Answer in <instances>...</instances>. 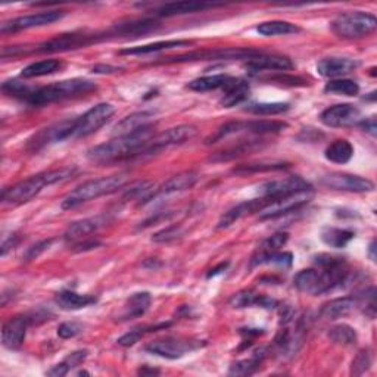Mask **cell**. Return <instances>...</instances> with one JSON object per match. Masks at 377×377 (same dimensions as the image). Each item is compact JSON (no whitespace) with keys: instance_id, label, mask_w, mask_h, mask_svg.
<instances>
[{"instance_id":"37","label":"cell","mask_w":377,"mask_h":377,"mask_svg":"<svg viewBox=\"0 0 377 377\" xmlns=\"http://www.w3.org/2000/svg\"><path fill=\"white\" fill-rule=\"evenodd\" d=\"M257 31L264 37H277V36H289L300 33L301 29L288 21H268L263 22L257 27Z\"/></svg>"},{"instance_id":"31","label":"cell","mask_w":377,"mask_h":377,"mask_svg":"<svg viewBox=\"0 0 377 377\" xmlns=\"http://www.w3.org/2000/svg\"><path fill=\"white\" fill-rule=\"evenodd\" d=\"M154 115L151 112H134L128 117H126L124 119H121L119 123L114 127V136L119 138V136H126V134H131L134 131H138L146 126H151L149 121Z\"/></svg>"},{"instance_id":"40","label":"cell","mask_w":377,"mask_h":377,"mask_svg":"<svg viewBox=\"0 0 377 377\" xmlns=\"http://www.w3.org/2000/svg\"><path fill=\"white\" fill-rule=\"evenodd\" d=\"M289 103L283 102H252L244 108V111L253 115H279L289 111Z\"/></svg>"},{"instance_id":"26","label":"cell","mask_w":377,"mask_h":377,"mask_svg":"<svg viewBox=\"0 0 377 377\" xmlns=\"http://www.w3.org/2000/svg\"><path fill=\"white\" fill-rule=\"evenodd\" d=\"M159 27V22L155 20H139V21H128V22H119L114 25L112 29L106 33V36H142L146 33L155 31Z\"/></svg>"},{"instance_id":"52","label":"cell","mask_w":377,"mask_h":377,"mask_svg":"<svg viewBox=\"0 0 377 377\" xmlns=\"http://www.w3.org/2000/svg\"><path fill=\"white\" fill-rule=\"evenodd\" d=\"M18 242H20V236L15 235V233L9 235V237L5 236L3 240H2V248H0V253H2V257H5V255H6L10 249L15 248V246L18 245Z\"/></svg>"},{"instance_id":"23","label":"cell","mask_w":377,"mask_h":377,"mask_svg":"<svg viewBox=\"0 0 377 377\" xmlns=\"http://www.w3.org/2000/svg\"><path fill=\"white\" fill-rule=\"evenodd\" d=\"M230 305L233 308H237V309L252 308V306L274 309L279 305V302L274 298H270V296L260 295L253 290H242V292L236 293L230 300Z\"/></svg>"},{"instance_id":"10","label":"cell","mask_w":377,"mask_h":377,"mask_svg":"<svg viewBox=\"0 0 377 377\" xmlns=\"http://www.w3.org/2000/svg\"><path fill=\"white\" fill-rule=\"evenodd\" d=\"M196 133H198L196 127L191 124H182L177 127L168 128L161 134H156V136H154L149 142H147L140 155H154L163 149H167V147L183 145L193 139L196 136Z\"/></svg>"},{"instance_id":"25","label":"cell","mask_w":377,"mask_h":377,"mask_svg":"<svg viewBox=\"0 0 377 377\" xmlns=\"http://www.w3.org/2000/svg\"><path fill=\"white\" fill-rule=\"evenodd\" d=\"M268 202L267 198H261V199H253V200H245L242 202V204L236 205L235 208L228 209L219 223V228H226L228 226H232L233 223H236L237 220L246 217L249 214L258 212L265 204Z\"/></svg>"},{"instance_id":"17","label":"cell","mask_w":377,"mask_h":377,"mask_svg":"<svg viewBox=\"0 0 377 377\" xmlns=\"http://www.w3.org/2000/svg\"><path fill=\"white\" fill-rule=\"evenodd\" d=\"M245 68L249 74L258 75L261 71H280L286 73L293 70V62L288 57L280 55H265V53H260V55L253 57L246 61Z\"/></svg>"},{"instance_id":"7","label":"cell","mask_w":377,"mask_h":377,"mask_svg":"<svg viewBox=\"0 0 377 377\" xmlns=\"http://www.w3.org/2000/svg\"><path fill=\"white\" fill-rule=\"evenodd\" d=\"M314 198V188H305V191L279 196V198H267L268 202L258 211L260 220H276L281 215L292 214L295 211L305 207L309 200Z\"/></svg>"},{"instance_id":"28","label":"cell","mask_w":377,"mask_h":377,"mask_svg":"<svg viewBox=\"0 0 377 377\" xmlns=\"http://www.w3.org/2000/svg\"><path fill=\"white\" fill-rule=\"evenodd\" d=\"M55 302L65 311H75V309L96 304L98 298L93 295H80L73 290H62L55 296Z\"/></svg>"},{"instance_id":"1","label":"cell","mask_w":377,"mask_h":377,"mask_svg":"<svg viewBox=\"0 0 377 377\" xmlns=\"http://www.w3.org/2000/svg\"><path fill=\"white\" fill-rule=\"evenodd\" d=\"M152 138V126H146L131 134H126V136H119L111 142L91 147L87 152V158L98 164H111L130 159L133 156H140L143 147Z\"/></svg>"},{"instance_id":"8","label":"cell","mask_w":377,"mask_h":377,"mask_svg":"<svg viewBox=\"0 0 377 377\" xmlns=\"http://www.w3.org/2000/svg\"><path fill=\"white\" fill-rule=\"evenodd\" d=\"M115 114V108L111 103H99L93 106L86 114L74 119L71 130V139L87 138L102 128Z\"/></svg>"},{"instance_id":"21","label":"cell","mask_w":377,"mask_h":377,"mask_svg":"<svg viewBox=\"0 0 377 377\" xmlns=\"http://www.w3.org/2000/svg\"><path fill=\"white\" fill-rule=\"evenodd\" d=\"M360 66V62L349 58H326L317 64L320 75L327 78H338L351 74Z\"/></svg>"},{"instance_id":"9","label":"cell","mask_w":377,"mask_h":377,"mask_svg":"<svg viewBox=\"0 0 377 377\" xmlns=\"http://www.w3.org/2000/svg\"><path fill=\"white\" fill-rule=\"evenodd\" d=\"M105 34H87V33H68V34H61L53 37L47 42L38 45L34 52L40 53H57V52H68V50H75L82 49L86 46H90L93 43H98L101 40L106 38Z\"/></svg>"},{"instance_id":"6","label":"cell","mask_w":377,"mask_h":377,"mask_svg":"<svg viewBox=\"0 0 377 377\" xmlns=\"http://www.w3.org/2000/svg\"><path fill=\"white\" fill-rule=\"evenodd\" d=\"M288 128V124L283 121H265V119H257V121H232L221 126L214 136L207 139V145L217 143L223 140L224 138L233 136V134H257V136H263V134H277L283 130Z\"/></svg>"},{"instance_id":"42","label":"cell","mask_w":377,"mask_h":377,"mask_svg":"<svg viewBox=\"0 0 377 377\" xmlns=\"http://www.w3.org/2000/svg\"><path fill=\"white\" fill-rule=\"evenodd\" d=\"M326 93L333 94H342V96H357L360 93V86L354 80L349 78H338L330 80V82L325 86Z\"/></svg>"},{"instance_id":"57","label":"cell","mask_w":377,"mask_h":377,"mask_svg":"<svg viewBox=\"0 0 377 377\" xmlns=\"http://www.w3.org/2000/svg\"><path fill=\"white\" fill-rule=\"evenodd\" d=\"M374 251H376V242H371L370 244V248H369V257L373 263H376V255H374Z\"/></svg>"},{"instance_id":"3","label":"cell","mask_w":377,"mask_h":377,"mask_svg":"<svg viewBox=\"0 0 377 377\" xmlns=\"http://www.w3.org/2000/svg\"><path fill=\"white\" fill-rule=\"evenodd\" d=\"M128 182L126 174H117V176L101 177L96 180H90L75 187L71 193L66 195L62 200V209H73L82 204H86L89 200L98 199L105 195H111L124 187Z\"/></svg>"},{"instance_id":"38","label":"cell","mask_w":377,"mask_h":377,"mask_svg":"<svg viewBox=\"0 0 377 377\" xmlns=\"http://www.w3.org/2000/svg\"><path fill=\"white\" fill-rule=\"evenodd\" d=\"M293 263V257L290 252H270V253H258L255 252V255L251 260V267H258V265H279L283 268H289Z\"/></svg>"},{"instance_id":"44","label":"cell","mask_w":377,"mask_h":377,"mask_svg":"<svg viewBox=\"0 0 377 377\" xmlns=\"http://www.w3.org/2000/svg\"><path fill=\"white\" fill-rule=\"evenodd\" d=\"M261 146V142L258 140H248V142H242L240 145L232 147V149H227L224 152H220L215 155L214 158H211L212 161H230L236 156H240V155H244V154H248L253 149H257V147Z\"/></svg>"},{"instance_id":"22","label":"cell","mask_w":377,"mask_h":377,"mask_svg":"<svg viewBox=\"0 0 377 377\" xmlns=\"http://www.w3.org/2000/svg\"><path fill=\"white\" fill-rule=\"evenodd\" d=\"M223 3H208V2H174L165 3L156 9V15L159 17H176V15H186V13L193 12H204L208 9L220 8Z\"/></svg>"},{"instance_id":"15","label":"cell","mask_w":377,"mask_h":377,"mask_svg":"<svg viewBox=\"0 0 377 377\" xmlns=\"http://www.w3.org/2000/svg\"><path fill=\"white\" fill-rule=\"evenodd\" d=\"M64 15H65V12L62 10H47V12L33 13V15L20 17V18L2 24V29L0 30H2L3 34H12V33H18L22 30L37 29V27H45V25L57 22L62 20Z\"/></svg>"},{"instance_id":"33","label":"cell","mask_w":377,"mask_h":377,"mask_svg":"<svg viewBox=\"0 0 377 377\" xmlns=\"http://www.w3.org/2000/svg\"><path fill=\"white\" fill-rule=\"evenodd\" d=\"M354 237H355V233L353 230H348V228L326 226V227H323V230H321L323 244L334 249L345 248Z\"/></svg>"},{"instance_id":"55","label":"cell","mask_w":377,"mask_h":377,"mask_svg":"<svg viewBox=\"0 0 377 377\" xmlns=\"http://www.w3.org/2000/svg\"><path fill=\"white\" fill-rule=\"evenodd\" d=\"M139 374L142 376H154V374H159V370H155V369H149V367H142L139 371Z\"/></svg>"},{"instance_id":"20","label":"cell","mask_w":377,"mask_h":377,"mask_svg":"<svg viewBox=\"0 0 377 377\" xmlns=\"http://www.w3.org/2000/svg\"><path fill=\"white\" fill-rule=\"evenodd\" d=\"M199 180V174L195 171H184L177 174V176L171 177L170 180H167L163 186H161L156 192H154L149 198L151 199H158L161 196H170V195H176L184 191H188V188H192L196 182Z\"/></svg>"},{"instance_id":"32","label":"cell","mask_w":377,"mask_h":377,"mask_svg":"<svg viewBox=\"0 0 377 377\" xmlns=\"http://www.w3.org/2000/svg\"><path fill=\"white\" fill-rule=\"evenodd\" d=\"M191 45H193L192 40H167V42H156L151 45L127 47V49L119 50V55H147V53H155V52L176 49V47H186Z\"/></svg>"},{"instance_id":"24","label":"cell","mask_w":377,"mask_h":377,"mask_svg":"<svg viewBox=\"0 0 377 377\" xmlns=\"http://www.w3.org/2000/svg\"><path fill=\"white\" fill-rule=\"evenodd\" d=\"M357 306H358V301L355 296H343V298L333 300L327 302L326 305H323V308L320 309V316L325 320L334 321L338 318L349 316Z\"/></svg>"},{"instance_id":"49","label":"cell","mask_w":377,"mask_h":377,"mask_svg":"<svg viewBox=\"0 0 377 377\" xmlns=\"http://www.w3.org/2000/svg\"><path fill=\"white\" fill-rule=\"evenodd\" d=\"M182 236V227L180 226H171L163 232H158L156 235L152 236V242L156 244H168V242L176 240Z\"/></svg>"},{"instance_id":"51","label":"cell","mask_w":377,"mask_h":377,"mask_svg":"<svg viewBox=\"0 0 377 377\" xmlns=\"http://www.w3.org/2000/svg\"><path fill=\"white\" fill-rule=\"evenodd\" d=\"M52 244H53V239H47V240L38 242V244H36V245H33L31 248L27 249V252L24 253V257H22L24 261H25V263H30V261L38 258L40 255H42L43 252H46V251L50 248Z\"/></svg>"},{"instance_id":"36","label":"cell","mask_w":377,"mask_h":377,"mask_svg":"<svg viewBox=\"0 0 377 377\" xmlns=\"http://www.w3.org/2000/svg\"><path fill=\"white\" fill-rule=\"evenodd\" d=\"M62 68V62L58 59H45L33 62L29 66H25L21 73L22 78H36V77H45L55 74Z\"/></svg>"},{"instance_id":"29","label":"cell","mask_w":377,"mask_h":377,"mask_svg":"<svg viewBox=\"0 0 377 377\" xmlns=\"http://www.w3.org/2000/svg\"><path fill=\"white\" fill-rule=\"evenodd\" d=\"M251 93V87L244 80L235 78L233 82L224 89V94L220 101L221 106L224 108H233L236 105L244 103Z\"/></svg>"},{"instance_id":"35","label":"cell","mask_w":377,"mask_h":377,"mask_svg":"<svg viewBox=\"0 0 377 377\" xmlns=\"http://www.w3.org/2000/svg\"><path fill=\"white\" fill-rule=\"evenodd\" d=\"M325 156L330 163L346 164L354 156V146L348 140H334L327 146Z\"/></svg>"},{"instance_id":"13","label":"cell","mask_w":377,"mask_h":377,"mask_svg":"<svg viewBox=\"0 0 377 377\" xmlns=\"http://www.w3.org/2000/svg\"><path fill=\"white\" fill-rule=\"evenodd\" d=\"M321 183L326 187L349 193H369L374 191V183L369 179L354 176L346 172H330L321 177Z\"/></svg>"},{"instance_id":"41","label":"cell","mask_w":377,"mask_h":377,"mask_svg":"<svg viewBox=\"0 0 377 377\" xmlns=\"http://www.w3.org/2000/svg\"><path fill=\"white\" fill-rule=\"evenodd\" d=\"M329 339L336 343V345H341V346H353L357 343V332L354 327L348 326V325H336L333 326L329 333Z\"/></svg>"},{"instance_id":"39","label":"cell","mask_w":377,"mask_h":377,"mask_svg":"<svg viewBox=\"0 0 377 377\" xmlns=\"http://www.w3.org/2000/svg\"><path fill=\"white\" fill-rule=\"evenodd\" d=\"M89 355V351H86V349H80V351H74L71 353L68 357H66L62 362H59V364H57L53 369H50L47 371L49 376L52 377H62L65 374H68L73 369L82 366L83 362L86 361Z\"/></svg>"},{"instance_id":"43","label":"cell","mask_w":377,"mask_h":377,"mask_svg":"<svg viewBox=\"0 0 377 377\" xmlns=\"http://www.w3.org/2000/svg\"><path fill=\"white\" fill-rule=\"evenodd\" d=\"M289 168V164L286 163H260V164H242L233 168L235 174H253V172H265V171H280Z\"/></svg>"},{"instance_id":"18","label":"cell","mask_w":377,"mask_h":377,"mask_svg":"<svg viewBox=\"0 0 377 377\" xmlns=\"http://www.w3.org/2000/svg\"><path fill=\"white\" fill-rule=\"evenodd\" d=\"M30 318L24 316L13 317L8 320L2 327V343L8 349H20L25 341L27 327H29Z\"/></svg>"},{"instance_id":"27","label":"cell","mask_w":377,"mask_h":377,"mask_svg":"<svg viewBox=\"0 0 377 377\" xmlns=\"http://www.w3.org/2000/svg\"><path fill=\"white\" fill-rule=\"evenodd\" d=\"M151 302H152L151 293H147V292L134 293L127 300L123 313H121V316H119V320L127 321V320L142 317L147 311V309H149Z\"/></svg>"},{"instance_id":"50","label":"cell","mask_w":377,"mask_h":377,"mask_svg":"<svg viewBox=\"0 0 377 377\" xmlns=\"http://www.w3.org/2000/svg\"><path fill=\"white\" fill-rule=\"evenodd\" d=\"M83 332V326L75 321H66L58 327V336L62 339H71Z\"/></svg>"},{"instance_id":"12","label":"cell","mask_w":377,"mask_h":377,"mask_svg":"<svg viewBox=\"0 0 377 377\" xmlns=\"http://www.w3.org/2000/svg\"><path fill=\"white\" fill-rule=\"evenodd\" d=\"M202 345H205V343H200L198 341L193 342V341L177 339V338H165V339L154 341L149 345H146L145 351L161 358L177 360Z\"/></svg>"},{"instance_id":"34","label":"cell","mask_w":377,"mask_h":377,"mask_svg":"<svg viewBox=\"0 0 377 377\" xmlns=\"http://www.w3.org/2000/svg\"><path fill=\"white\" fill-rule=\"evenodd\" d=\"M235 80V77L226 75V74H219V75H208V77H200L193 80L187 84V87L193 91H209V90H217V89H226Z\"/></svg>"},{"instance_id":"30","label":"cell","mask_w":377,"mask_h":377,"mask_svg":"<svg viewBox=\"0 0 377 377\" xmlns=\"http://www.w3.org/2000/svg\"><path fill=\"white\" fill-rule=\"evenodd\" d=\"M267 348H258L255 349L249 358L240 360L230 367L228 374L230 376H251L255 371H258L264 360L267 358Z\"/></svg>"},{"instance_id":"19","label":"cell","mask_w":377,"mask_h":377,"mask_svg":"<svg viewBox=\"0 0 377 377\" xmlns=\"http://www.w3.org/2000/svg\"><path fill=\"white\" fill-rule=\"evenodd\" d=\"M106 224H108L106 215H96V217L83 219L70 224L64 236H65V240H68V242H78L82 239H86L87 236L93 233L99 232L101 228H103Z\"/></svg>"},{"instance_id":"11","label":"cell","mask_w":377,"mask_h":377,"mask_svg":"<svg viewBox=\"0 0 377 377\" xmlns=\"http://www.w3.org/2000/svg\"><path fill=\"white\" fill-rule=\"evenodd\" d=\"M260 50L252 49H219V50H204V52H192L187 55H180L176 58H167L161 61V64H176V62H192V61H230V59H251L260 55Z\"/></svg>"},{"instance_id":"53","label":"cell","mask_w":377,"mask_h":377,"mask_svg":"<svg viewBox=\"0 0 377 377\" xmlns=\"http://www.w3.org/2000/svg\"><path fill=\"white\" fill-rule=\"evenodd\" d=\"M362 130H364L366 133H369L370 136H376V133H377V124H376V118L374 117H370V118H362L360 121V124H358Z\"/></svg>"},{"instance_id":"56","label":"cell","mask_w":377,"mask_h":377,"mask_svg":"<svg viewBox=\"0 0 377 377\" xmlns=\"http://www.w3.org/2000/svg\"><path fill=\"white\" fill-rule=\"evenodd\" d=\"M227 263L226 264H221L220 267H217V268H214V270H211V273L208 274V277H212V276H215V274H219V273H221V272H224L226 270V268H227Z\"/></svg>"},{"instance_id":"5","label":"cell","mask_w":377,"mask_h":377,"mask_svg":"<svg viewBox=\"0 0 377 377\" xmlns=\"http://www.w3.org/2000/svg\"><path fill=\"white\" fill-rule=\"evenodd\" d=\"M377 29V20L371 13L361 10L343 12L332 22V30L342 38L354 40L370 36Z\"/></svg>"},{"instance_id":"45","label":"cell","mask_w":377,"mask_h":377,"mask_svg":"<svg viewBox=\"0 0 377 377\" xmlns=\"http://www.w3.org/2000/svg\"><path fill=\"white\" fill-rule=\"evenodd\" d=\"M170 326V323L168 325H159V326H151V327H139V329H133L130 330L128 333H126L124 336H121V338L117 341V343L119 346H124V348H128V346H133V345H136L143 336L146 333H151V332H155L156 329H164Z\"/></svg>"},{"instance_id":"48","label":"cell","mask_w":377,"mask_h":377,"mask_svg":"<svg viewBox=\"0 0 377 377\" xmlns=\"http://www.w3.org/2000/svg\"><path fill=\"white\" fill-rule=\"evenodd\" d=\"M371 362H373V360H371V354H370L369 349H362V351H360L353 361L351 374H354V376L364 374L371 367Z\"/></svg>"},{"instance_id":"16","label":"cell","mask_w":377,"mask_h":377,"mask_svg":"<svg viewBox=\"0 0 377 377\" xmlns=\"http://www.w3.org/2000/svg\"><path fill=\"white\" fill-rule=\"evenodd\" d=\"M313 186L306 180H304L300 176H292L288 179L280 180H272L265 182L258 186V193L261 198H279L290 193H296L305 191V188H311Z\"/></svg>"},{"instance_id":"54","label":"cell","mask_w":377,"mask_h":377,"mask_svg":"<svg viewBox=\"0 0 377 377\" xmlns=\"http://www.w3.org/2000/svg\"><path fill=\"white\" fill-rule=\"evenodd\" d=\"M118 71L117 66H111V65H96V66H93V73H96V74H112Z\"/></svg>"},{"instance_id":"14","label":"cell","mask_w":377,"mask_h":377,"mask_svg":"<svg viewBox=\"0 0 377 377\" xmlns=\"http://www.w3.org/2000/svg\"><path fill=\"white\" fill-rule=\"evenodd\" d=\"M321 123L332 128H343L358 126L362 119L361 111L351 103H342L327 108L320 115Z\"/></svg>"},{"instance_id":"46","label":"cell","mask_w":377,"mask_h":377,"mask_svg":"<svg viewBox=\"0 0 377 377\" xmlns=\"http://www.w3.org/2000/svg\"><path fill=\"white\" fill-rule=\"evenodd\" d=\"M2 91L9 94V96H12V98H20V99H24L27 102L31 94L34 93V89L27 86L25 83L18 82V80H9V82H5L2 84Z\"/></svg>"},{"instance_id":"4","label":"cell","mask_w":377,"mask_h":377,"mask_svg":"<svg viewBox=\"0 0 377 377\" xmlns=\"http://www.w3.org/2000/svg\"><path fill=\"white\" fill-rule=\"evenodd\" d=\"M93 90H96V84L90 80L84 78H73L64 80V82L52 83L49 86L36 89L34 93L27 101L31 106H43L53 102H61L65 99H71L75 96H82Z\"/></svg>"},{"instance_id":"47","label":"cell","mask_w":377,"mask_h":377,"mask_svg":"<svg viewBox=\"0 0 377 377\" xmlns=\"http://www.w3.org/2000/svg\"><path fill=\"white\" fill-rule=\"evenodd\" d=\"M288 233H276L273 236H270L268 239H265L261 246H258V253H270V252H277L280 251V248L285 246L288 244Z\"/></svg>"},{"instance_id":"2","label":"cell","mask_w":377,"mask_h":377,"mask_svg":"<svg viewBox=\"0 0 377 377\" xmlns=\"http://www.w3.org/2000/svg\"><path fill=\"white\" fill-rule=\"evenodd\" d=\"M75 172H77V168L70 167V168H61V170H53V171L37 174V176H33L24 182L17 183L15 186L5 188V191L2 192V204L9 205V207L24 205L42 192L43 187L70 180L74 177Z\"/></svg>"}]
</instances>
